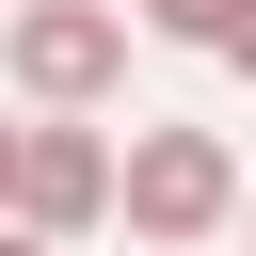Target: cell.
<instances>
[{
  "label": "cell",
  "instance_id": "52a82bcc",
  "mask_svg": "<svg viewBox=\"0 0 256 256\" xmlns=\"http://www.w3.org/2000/svg\"><path fill=\"white\" fill-rule=\"evenodd\" d=\"M0 256H64V240H48V224H16V208H0Z\"/></svg>",
  "mask_w": 256,
  "mask_h": 256
},
{
  "label": "cell",
  "instance_id": "6da1fadb",
  "mask_svg": "<svg viewBox=\"0 0 256 256\" xmlns=\"http://www.w3.org/2000/svg\"><path fill=\"white\" fill-rule=\"evenodd\" d=\"M128 0H0V80H16V112H96V96H128Z\"/></svg>",
  "mask_w": 256,
  "mask_h": 256
},
{
  "label": "cell",
  "instance_id": "3957f363",
  "mask_svg": "<svg viewBox=\"0 0 256 256\" xmlns=\"http://www.w3.org/2000/svg\"><path fill=\"white\" fill-rule=\"evenodd\" d=\"M16 224H48V240H96V224H128V144H112L96 112H32Z\"/></svg>",
  "mask_w": 256,
  "mask_h": 256
},
{
  "label": "cell",
  "instance_id": "8992f818",
  "mask_svg": "<svg viewBox=\"0 0 256 256\" xmlns=\"http://www.w3.org/2000/svg\"><path fill=\"white\" fill-rule=\"evenodd\" d=\"M208 64H224V80H256V16H240V32H224V48H208Z\"/></svg>",
  "mask_w": 256,
  "mask_h": 256
},
{
  "label": "cell",
  "instance_id": "7a4b0ae2",
  "mask_svg": "<svg viewBox=\"0 0 256 256\" xmlns=\"http://www.w3.org/2000/svg\"><path fill=\"white\" fill-rule=\"evenodd\" d=\"M240 208H256V192H240V144H224V128H176V112L128 128V240L192 256V240H224Z\"/></svg>",
  "mask_w": 256,
  "mask_h": 256
},
{
  "label": "cell",
  "instance_id": "277c9868",
  "mask_svg": "<svg viewBox=\"0 0 256 256\" xmlns=\"http://www.w3.org/2000/svg\"><path fill=\"white\" fill-rule=\"evenodd\" d=\"M128 16H144V32H176V48H224L256 0H128Z\"/></svg>",
  "mask_w": 256,
  "mask_h": 256
},
{
  "label": "cell",
  "instance_id": "5b68a950",
  "mask_svg": "<svg viewBox=\"0 0 256 256\" xmlns=\"http://www.w3.org/2000/svg\"><path fill=\"white\" fill-rule=\"evenodd\" d=\"M16 176H32V112H0V208H16Z\"/></svg>",
  "mask_w": 256,
  "mask_h": 256
},
{
  "label": "cell",
  "instance_id": "ba28073f",
  "mask_svg": "<svg viewBox=\"0 0 256 256\" xmlns=\"http://www.w3.org/2000/svg\"><path fill=\"white\" fill-rule=\"evenodd\" d=\"M240 240H256V208H240Z\"/></svg>",
  "mask_w": 256,
  "mask_h": 256
}]
</instances>
